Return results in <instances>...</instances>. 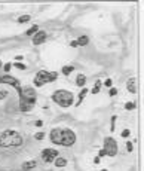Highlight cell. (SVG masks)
I'll return each mask as SVG.
<instances>
[{
	"label": "cell",
	"mask_w": 144,
	"mask_h": 171,
	"mask_svg": "<svg viewBox=\"0 0 144 171\" xmlns=\"http://www.w3.org/2000/svg\"><path fill=\"white\" fill-rule=\"evenodd\" d=\"M49 140L57 146L63 147H71L77 140V135L70 128H54L49 132Z\"/></svg>",
	"instance_id": "obj_1"
},
{
	"label": "cell",
	"mask_w": 144,
	"mask_h": 171,
	"mask_svg": "<svg viewBox=\"0 0 144 171\" xmlns=\"http://www.w3.org/2000/svg\"><path fill=\"white\" fill-rule=\"evenodd\" d=\"M20 95V110L24 113L31 112L37 101V92L33 87H22Z\"/></svg>",
	"instance_id": "obj_2"
},
{
	"label": "cell",
	"mask_w": 144,
	"mask_h": 171,
	"mask_svg": "<svg viewBox=\"0 0 144 171\" xmlns=\"http://www.w3.org/2000/svg\"><path fill=\"white\" fill-rule=\"evenodd\" d=\"M22 143V135L15 130H6L0 134V147H20Z\"/></svg>",
	"instance_id": "obj_3"
},
{
	"label": "cell",
	"mask_w": 144,
	"mask_h": 171,
	"mask_svg": "<svg viewBox=\"0 0 144 171\" xmlns=\"http://www.w3.org/2000/svg\"><path fill=\"white\" fill-rule=\"evenodd\" d=\"M52 101L55 104H58L63 109H67V107H71L74 104V95L71 91H67V89H57L54 91L52 94Z\"/></svg>",
	"instance_id": "obj_4"
},
{
	"label": "cell",
	"mask_w": 144,
	"mask_h": 171,
	"mask_svg": "<svg viewBox=\"0 0 144 171\" xmlns=\"http://www.w3.org/2000/svg\"><path fill=\"white\" fill-rule=\"evenodd\" d=\"M58 79V73L57 72H48V70H39L34 76V87L40 88V87H45L48 83H52Z\"/></svg>",
	"instance_id": "obj_5"
},
{
	"label": "cell",
	"mask_w": 144,
	"mask_h": 171,
	"mask_svg": "<svg viewBox=\"0 0 144 171\" xmlns=\"http://www.w3.org/2000/svg\"><path fill=\"white\" fill-rule=\"evenodd\" d=\"M103 150L106 152V156H112L114 158L119 152V147H117V141L113 139V137H106L103 141Z\"/></svg>",
	"instance_id": "obj_6"
},
{
	"label": "cell",
	"mask_w": 144,
	"mask_h": 171,
	"mask_svg": "<svg viewBox=\"0 0 144 171\" xmlns=\"http://www.w3.org/2000/svg\"><path fill=\"white\" fill-rule=\"evenodd\" d=\"M0 85H11V87H13L16 91H18V94L21 92L22 87H21V82L15 78V76H11V74H3L0 76Z\"/></svg>",
	"instance_id": "obj_7"
},
{
	"label": "cell",
	"mask_w": 144,
	"mask_h": 171,
	"mask_svg": "<svg viewBox=\"0 0 144 171\" xmlns=\"http://www.w3.org/2000/svg\"><path fill=\"white\" fill-rule=\"evenodd\" d=\"M58 156H60V153H58L57 149H43L42 150V159L45 162H48V164L54 162Z\"/></svg>",
	"instance_id": "obj_8"
},
{
	"label": "cell",
	"mask_w": 144,
	"mask_h": 171,
	"mask_svg": "<svg viewBox=\"0 0 144 171\" xmlns=\"http://www.w3.org/2000/svg\"><path fill=\"white\" fill-rule=\"evenodd\" d=\"M48 39V33L45 31V30H39L34 36H33V45H36V46H39V45H42V43H45V40Z\"/></svg>",
	"instance_id": "obj_9"
},
{
	"label": "cell",
	"mask_w": 144,
	"mask_h": 171,
	"mask_svg": "<svg viewBox=\"0 0 144 171\" xmlns=\"http://www.w3.org/2000/svg\"><path fill=\"white\" fill-rule=\"evenodd\" d=\"M126 89H128V92H131V94L137 92V79H135V78H129L128 82H126Z\"/></svg>",
	"instance_id": "obj_10"
},
{
	"label": "cell",
	"mask_w": 144,
	"mask_h": 171,
	"mask_svg": "<svg viewBox=\"0 0 144 171\" xmlns=\"http://www.w3.org/2000/svg\"><path fill=\"white\" fill-rule=\"evenodd\" d=\"M36 165H37V162H36L34 159H31V161L24 162V164L21 165V168H22L24 171H30V170H33V168H36Z\"/></svg>",
	"instance_id": "obj_11"
},
{
	"label": "cell",
	"mask_w": 144,
	"mask_h": 171,
	"mask_svg": "<svg viewBox=\"0 0 144 171\" xmlns=\"http://www.w3.org/2000/svg\"><path fill=\"white\" fill-rule=\"evenodd\" d=\"M67 164H69V161H67L65 158H61V156H58V158L54 161V165H55L57 168H64Z\"/></svg>",
	"instance_id": "obj_12"
},
{
	"label": "cell",
	"mask_w": 144,
	"mask_h": 171,
	"mask_svg": "<svg viewBox=\"0 0 144 171\" xmlns=\"http://www.w3.org/2000/svg\"><path fill=\"white\" fill-rule=\"evenodd\" d=\"M88 92H89V89H88V88H82V91H80V94H79V98H77V103H76L74 106H77V107H79V106L82 104V103H83L85 97L88 95Z\"/></svg>",
	"instance_id": "obj_13"
},
{
	"label": "cell",
	"mask_w": 144,
	"mask_h": 171,
	"mask_svg": "<svg viewBox=\"0 0 144 171\" xmlns=\"http://www.w3.org/2000/svg\"><path fill=\"white\" fill-rule=\"evenodd\" d=\"M76 85H77V87L85 88V85H86V76L79 73V74H77V78H76Z\"/></svg>",
	"instance_id": "obj_14"
},
{
	"label": "cell",
	"mask_w": 144,
	"mask_h": 171,
	"mask_svg": "<svg viewBox=\"0 0 144 171\" xmlns=\"http://www.w3.org/2000/svg\"><path fill=\"white\" fill-rule=\"evenodd\" d=\"M39 31V25H33V27H30L27 31H25V36H28V37H33V36H34V34Z\"/></svg>",
	"instance_id": "obj_15"
},
{
	"label": "cell",
	"mask_w": 144,
	"mask_h": 171,
	"mask_svg": "<svg viewBox=\"0 0 144 171\" xmlns=\"http://www.w3.org/2000/svg\"><path fill=\"white\" fill-rule=\"evenodd\" d=\"M76 42H77V46H86L89 43V37L88 36H80Z\"/></svg>",
	"instance_id": "obj_16"
},
{
	"label": "cell",
	"mask_w": 144,
	"mask_h": 171,
	"mask_svg": "<svg viewBox=\"0 0 144 171\" xmlns=\"http://www.w3.org/2000/svg\"><path fill=\"white\" fill-rule=\"evenodd\" d=\"M61 72H63L64 76H70V74L74 72V67H73V66H64Z\"/></svg>",
	"instance_id": "obj_17"
},
{
	"label": "cell",
	"mask_w": 144,
	"mask_h": 171,
	"mask_svg": "<svg viewBox=\"0 0 144 171\" xmlns=\"http://www.w3.org/2000/svg\"><path fill=\"white\" fill-rule=\"evenodd\" d=\"M101 85H103V82H101V80H97V82H95V87L92 88V94H94V95L100 92V89H101Z\"/></svg>",
	"instance_id": "obj_18"
},
{
	"label": "cell",
	"mask_w": 144,
	"mask_h": 171,
	"mask_svg": "<svg viewBox=\"0 0 144 171\" xmlns=\"http://www.w3.org/2000/svg\"><path fill=\"white\" fill-rule=\"evenodd\" d=\"M30 20H31L30 15H21L20 18H18V22H20V24H25V22H28Z\"/></svg>",
	"instance_id": "obj_19"
},
{
	"label": "cell",
	"mask_w": 144,
	"mask_h": 171,
	"mask_svg": "<svg viewBox=\"0 0 144 171\" xmlns=\"http://www.w3.org/2000/svg\"><path fill=\"white\" fill-rule=\"evenodd\" d=\"M135 107H137V106H135L134 101H128V103L125 104V109H126V110H134Z\"/></svg>",
	"instance_id": "obj_20"
},
{
	"label": "cell",
	"mask_w": 144,
	"mask_h": 171,
	"mask_svg": "<svg viewBox=\"0 0 144 171\" xmlns=\"http://www.w3.org/2000/svg\"><path fill=\"white\" fill-rule=\"evenodd\" d=\"M120 135H122V137H123V139H128V137H129V135H131V131H129V130H128V128H125V130H123V131H122V132H120Z\"/></svg>",
	"instance_id": "obj_21"
},
{
	"label": "cell",
	"mask_w": 144,
	"mask_h": 171,
	"mask_svg": "<svg viewBox=\"0 0 144 171\" xmlns=\"http://www.w3.org/2000/svg\"><path fill=\"white\" fill-rule=\"evenodd\" d=\"M34 139L39 140V141L43 140V139H45V132H36V134H34Z\"/></svg>",
	"instance_id": "obj_22"
},
{
	"label": "cell",
	"mask_w": 144,
	"mask_h": 171,
	"mask_svg": "<svg viewBox=\"0 0 144 171\" xmlns=\"http://www.w3.org/2000/svg\"><path fill=\"white\" fill-rule=\"evenodd\" d=\"M16 68H20V70H25V68H27V66H25V64H22V63H15L13 64Z\"/></svg>",
	"instance_id": "obj_23"
},
{
	"label": "cell",
	"mask_w": 144,
	"mask_h": 171,
	"mask_svg": "<svg viewBox=\"0 0 144 171\" xmlns=\"http://www.w3.org/2000/svg\"><path fill=\"white\" fill-rule=\"evenodd\" d=\"M11 67H12V64L11 63H6V64H3V70L9 74V70H11Z\"/></svg>",
	"instance_id": "obj_24"
},
{
	"label": "cell",
	"mask_w": 144,
	"mask_h": 171,
	"mask_svg": "<svg viewBox=\"0 0 144 171\" xmlns=\"http://www.w3.org/2000/svg\"><path fill=\"white\" fill-rule=\"evenodd\" d=\"M117 92H119V91H117V88H110V91H108V95H110V97H114Z\"/></svg>",
	"instance_id": "obj_25"
},
{
	"label": "cell",
	"mask_w": 144,
	"mask_h": 171,
	"mask_svg": "<svg viewBox=\"0 0 144 171\" xmlns=\"http://www.w3.org/2000/svg\"><path fill=\"white\" fill-rule=\"evenodd\" d=\"M104 85H106L107 88H112V85H113V80H112V79H106V80H104Z\"/></svg>",
	"instance_id": "obj_26"
},
{
	"label": "cell",
	"mask_w": 144,
	"mask_h": 171,
	"mask_svg": "<svg viewBox=\"0 0 144 171\" xmlns=\"http://www.w3.org/2000/svg\"><path fill=\"white\" fill-rule=\"evenodd\" d=\"M114 124H116V116H112V128H110V131H114L116 130V128H114Z\"/></svg>",
	"instance_id": "obj_27"
},
{
	"label": "cell",
	"mask_w": 144,
	"mask_h": 171,
	"mask_svg": "<svg viewBox=\"0 0 144 171\" xmlns=\"http://www.w3.org/2000/svg\"><path fill=\"white\" fill-rule=\"evenodd\" d=\"M7 97V91H0V100H5Z\"/></svg>",
	"instance_id": "obj_28"
},
{
	"label": "cell",
	"mask_w": 144,
	"mask_h": 171,
	"mask_svg": "<svg viewBox=\"0 0 144 171\" xmlns=\"http://www.w3.org/2000/svg\"><path fill=\"white\" fill-rule=\"evenodd\" d=\"M132 147H134V144H132L131 141L126 143V150H128V152H132Z\"/></svg>",
	"instance_id": "obj_29"
},
{
	"label": "cell",
	"mask_w": 144,
	"mask_h": 171,
	"mask_svg": "<svg viewBox=\"0 0 144 171\" xmlns=\"http://www.w3.org/2000/svg\"><path fill=\"white\" fill-rule=\"evenodd\" d=\"M103 156H106V152H104V150H103V149H101V150H100V152H98V158H100V159H101V158H103Z\"/></svg>",
	"instance_id": "obj_30"
},
{
	"label": "cell",
	"mask_w": 144,
	"mask_h": 171,
	"mask_svg": "<svg viewBox=\"0 0 144 171\" xmlns=\"http://www.w3.org/2000/svg\"><path fill=\"white\" fill-rule=\"evenodd\" d=\"M70 46H71V48H77V42H76V40H71V42H70Z\"/></svg>",
	"instance_id": "obj_31"
},
{
	"label": "cell",
	"mask_w": 144,
	"mask_h": 171,
	"mask_svg": "<svg viewBox=\"0 0 144 171\" xmlns=\"http://www.w3.org/2000/svg\"><path fill=\"white\" fill-rule=\"evenodd\" d=\"M15 59L20 63V61H22V59H24V57H22V55H16V57H15Z\"/></svg>",
	"instance_id": "obj_32"
},
{
	"label": "cell",
	"mask_w": 144,
	"mask_h": 171,
	"mask_svg": "<svg viewBox=\"0 0 144 171\" xmlns=\"http://www.w3.org/2000/svg\"><path fill=\"white\" fill-rule=\"evenodd\" d=\"M34 125H36V126H42V125H43V122H42V121H36Z\"/></svg>",
	"instance_id": "obj_33"
},
{
	"label": "cell",
	"mask_w": 144,
	"mask_h": 171,
	"mask_svg": "<svg viewBox=\"0 0 144 171\" xmlns=\"http://www.w3.org/2000/svg\"><path fill=\"white\" fill-rule=\"evenodd\" d=\"M94 162H95V164H100V158H98V156H97V158H95V159H94Z\"/></svg>",
	"instance_id": "obj_34"
},
{
	"label": "cell",
	"mask_w": 144,
	"mask_h": 171,
	"mask_svg": "<svg viewBox=\"0 0 144 171\" xmlns=\"http://www.w3.org/2000/svg\"><path fill=\"white\" fill-rule=\"evenodd\" d=\"M0 67H3V63H2V59H0Z\"/></svg>",
	"instance_id": "obj_35"
},
{
	"label": "cell",
	"mask_w": 144,
	"mask_h": 171,
	"mask_svg": "<svg viewBox=\"0 0 144 171\" xmlns=\"http://www.w3.org/2000/svg\"><path fill=\"white\" fill-rule=\"evenodd\" d=\"M101 171H108V170H106V168H104V170H101Z\"/></svg>",
	"instance_id": "obj_36"
}]
</instances>
